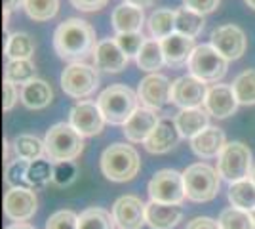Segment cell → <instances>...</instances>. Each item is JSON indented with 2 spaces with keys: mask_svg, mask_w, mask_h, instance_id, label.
I'll return each instance as SVG.
<instances>
[{
  "mask_svg": "<svg viewBox=\"0 0 255 229\" xmlns=\"http://www.w3.org/2000/svg\"><path fill=\"white\" fill-rule=\"evenodd\" d=\"M96 29L80 17H69L53 33V50L65 61L80 63L96 50Z\"/></svg>",
  "mask_w": 255,
  "mask_h": 229,
  "instance_id": "1",
  "label": "cell"
},
{
  "mask_svg": "<svg viewBox=\"0 0 255 229\" xmlns=\"http://www.w3.org/2000/svg\"><path fill=\"white\" fill-rule=\"evenodd\" d=\"M137 94L131 88L124 86V84H111L97 98V105L101 109V115H103L105 122H109V124H122V126L137 111Z\"/></svg>",
  "mask_w": 255,
  "mask_h": 229,
  "instance_id": "2",
  "label": "cell"
},
{
  "mask_svg": "<svg viewBox=\"0 0 255 229\" xmlns=\"http://www.w3.org/2000/svg\"><path fill=\"white\" fill-rule=\"evenodd\" d=\"M141 168L137 151L126 143H113L101 155V172L107 180L124 184L137 176Z\"/></svg>",
  "mask_w": 255,
  "mask_h": 229,
  "instance_id": "3",
  "label": "cell"
},
{
  "mask_svg": "<svg viewBox=\"0 0 255 229\" xmlns=\"http://www.w3.org/2000/svg\"><path fill=\"white\" fill-rule=\"evenodd\" d=\"M44 147L48 161H52L53 164L75 161L84 151V138L69 122H57L46 132Z\"/></svg>",
  "mask_w": 255,
  "mask_h": 229,
  "instance_id": "4",
  "label": "cell"
},
{
  "mask_svg": "<svg viewBox=\"0 0 255 229\" xmlns=\"http://www.w3.org/2000/svg\"><path fill=\"white\" fill-rule=\"evenodd\" d=\"M185 193L187 199L194 203H208L213 201L219 193V174L206 163H196L185 168Z\"/></svg>",
  "mask_w": 255,
  "mask_h": 229,
  "instance_id": "5",
  "label": "cell"
},
{
  "mask_svg": "<svg viewBox=\"0 0 255 229\" xmlns=\"http://www.w3.org/2000/svg\"><path fill=\"white\" fill-rule=\"evenodd\" d=\"M252 151L242 142H231L225 145L221 155L217 157V174L229 184L248 180L252 174Z\"/></svg>",
  "mask_w": 255,
  "mask_h": 229,
  "instance_id": "6",
  "label": "cell"
},
{
  "mask_svg": "<svg viewBox=\"0 0 255 229\" xmlns=\"http://www.w3.org/2000/svg\"><path fill=\"white\" fill-rule=\"evenodd\" d=\"M189 71L202 82H219L229 69V59L221 55L212 44H200L194 48L189 59Z\"/></svg>",
  "mask_w": 255,
  "mask_h": 229,
  "instance_id": "7",
  "label": "cell"
},
{
  "mask_svg": "<svg viewBox=\"0 0 255 229\" xmlns=\"http://www.w3.org/2000/svg\"><path fill=\"white\" fill-rule=\"evenodd\" d=\"M149 197L150 201L162 205H181L187 197L183 172H177L173 168L158 170L149 182Z\"/></svg>",
  "mask_w": 255,
  "mask_h": 229,
  "instance_id": "8",
  "label": "cell"
},
{
  "mask_svg": "<svg viewBox=\"0 0 255 229\" xmlns=\"http://www.w3.org/2000/svg\"><path fill=\"white\" fill-rule=\"evenodd\" d=\"M99 86V75L97 69L86 63H71L61 73V90L67 96L76 99L88 98L96 92Z\"/></svg>",
  "mask_w": 255,
  "mask_h": 229,
  "instance_id": "9",
  "label": "cell"
},
{
  "mask_svg": "<svg viewBox=\"0 0 255 229\" xmlns=\"http://www.w3.org/2000/svg\"><path fill=\"white\" fill-rule=\"evenodd\" d=\"M208 96V86L206 82L198 80L196 76L185 75L179 76L171 82L170 101L181 109H196L202 107Z\"/></svg>",
  "mask_w": 255,
  "mask_h": 229,
  "instance_id": "10",
  "label": "cell"
},
{
  "mask_svg": "<svg viewBox=\"0 0 255 229\" xmlns=\"http://www.w3.org/2000/svg\"><path fill=\"white\" fill-rule=\"evenodd\" d=\"M38 199L34 189L29 187H10L4 195V216L13 224L27 222L36 214Z\"/></svg>",
  "mask_w": 255,
  "mask_h": 229,
  "instance_id": "11",
  "label": "cell"
},
{
  "mask_svg": "<svg viewBox=\"0 0 255 229\" xmlns=\"http://www.w3.org/2000/svg\"><path fill=\"white\" fill-rule=\"evenodd\" d=\"M69 124L82 138L97 136L105 126V119L101 115L99 105L94 101H78L69 113Z\"/></svg>",
  "mask_w": 255,
  "mask_h": 229,
  "instance_id": "12",
  "label": "cell"
},
{
  "mask_svg": "<svg viewBox=\"0 0 255 229\" xmlns=\"http://www.w3.org/2000/svg\"><path fill=\"white\" fill-rule=\"evenodd\" d=\"M170 94L171 82L168 80V76L160 75V73H152L139 82L137 98L143 107H149L152 111L162 109L170 101Z\"/></svg>",
  "mask_w": 255,
  "mask_h": 229,
  "instance_id": "13",
  "label": "cell"
},
{
  "mask_svg": "<svg viewBox=\"0 0 255 229\" xmlns=\"http://www.w3.org/2000/svg\"><path fill=\"white\" fill-rule=\"evenodd\" d=\"M210 44L229 61H234L240 59L246 52V34L236 25H221L213 29Z\"/></svg>",
  "mask_w": 255,
  "mask_h": 229,
  "instance_id": "14",
  "label": "cell"
},
{
  "mask_svg": "<svg viewBox=\"0 0 255 229\" xmlns=\"http://www.w3.org/2000/svg\"><path fill=\"white\" fill-rule=\"evenodd\" d=\"M145 210L147 205L139 197L124 195L113 205V218L118 229H141L147 224Z\"/></svg>",
  "mask_w": 255,
  "mask_h": 229,
  "instance_id": "15",
  "label": "cell"
},
{
  "mask_svg": "<svg viewBox=\"0 0 255 229\" xmlns=\"http://www.w3.org/2000/svg\"><path fill=\"white\" fill-rule=\"evenodd\" d=\"M238 99L234 96L233 86L229 84H213L208 88V96L204 101V109L208 111L215 119H227L236 113L238 107Z\"/></svg>",
  "mask_w": 255,
  "mask_h": 229,
  "instance_id": "16",
  "label": "cell"
},
{
  "mask_svg": "<svg viewBox=\"0 0 255 229\" xmlns=\"http://www.w3.org/2000/svg\"><path fill=\"white\" fill-rule=\"evenodd\" d=\"M160 122L156 111L149 109V107H137V111L128 119V122L122 126V132L126 136L128 142L131 143H145L152 130L156 128Z\"/></svg>",
  "mask_w": 255,
  "mask_h": 229,
  "instance_id": "17",
  "label": "cell"
},
{
  "mask_svg": "<svg viewBox=\"0 0 255 229\" xmlns=\"http://www.w3.org/2000/svg\"><path fill=\"white\" fill-rule=\"evenodd\" d=\"M128 57L122 48L117 44L115 38H105L101 42H97L94 50V63L96 69L105 71V73H120L128 65Z\"/></svg>",
  "mask_w": 255,
  "mask_h": 229,
  "instance_id": "18",
  "label": "cell"
},
{
  "mask_svg": "<svg viewBox=\"0 0 255 229\" xmlns=\"http://www.w3.org/2000/svg\"><path fill=\"white\" fill-rule=\"evenodd\" d=\"M160 44H162L166 65L170 67H181L185 65V63H189L192 52L196 48L194 46V38L179 33H173L170 36H166L164 40H160Z\"/></svg>",
  "mask_w": 255,
  "mask_h": 229,
  "instance_id": "19",
  "label": "cell"
},
{
  "mask_svg": "<svg viewBox=\"0 0 255 229\" xmlns=\"http://www.w3.org/2000/svg\"><path fill=\"white\" fill-rule=\"evenodd\" d=\"M179 130L175 126V120L171 119H160L156 128L152 130L147 142H145V149L152 155H164V153L171 151L177 142H179Z\"/></svg>",
  "mask_w": 255,
  "mask_h": 229,
  "instance_id": "20",
  "label": "cell"
},
{
  "mask_svg": "<svg viewBox=\"0 0 255 229\" xmlns=\"http://www.w3.org/2000/svg\"><path fill=\"white\" fill-rule=\"evenodd\" d=\"M227 145L225 132L217 126H208L198 136H194L191 140V149L194 155H198L200 159H215L219 157L221 151Z\"/></svg>",
  "mask_w": 255,
  "mask_h": 229,
  "instance_id": "21",
  "label": "cell"
},
{
  "mask_svg": "<svg viewBox=\"0 0 255 229\" xmlns=\"http://www.w3.org/2000/svg\"><path fill=\"white\" fill-rule=\"evenodd\" d=\"M181 218H183L181 205H162L154 201L147 203L145 220L150 229H171L179 224Z\"/></svg>",
  "mask_w": 255,
  "mask_h": 229,
  "instance_id": "22",
  "label": "cell"
},
{
  "mask_svg": "<svg viewBox=\"0 0 255 229\" xmlns=\"http://www.w3.org/2000/svg\"><path fill=\"white\" fill-rule=\"evenodd\" d=\"M208 111L202 107H196V109H181L175 115V126L179 130L181 138H189L192 140L194 136H198L202 130H206L210 124H208Z\"/></svg>",
  "mask_w": 255,
  "mask_h": 229,
  "instance_id": "23",
  "label": "cell"
},
{
  "mask_svg": "<svg viewBox=\"0 0 255 229\" xmlns=\"http://www.w3.org/2000/svg\"><path fill=\"white\" fill-rule=\"evenodd\" d=\"M145 21L143 8L131 4H120L113 11V27L117 33H141V27Z\"/></svg>",
  "mask_w": 255,
  "mask_h": 229,
  "instance_id": "24",
  "label": "cell"
},
{
  "mask_svg": "<svg viewBox=\"0 0 255 229\" xmlns=\"http://www.w3.org/2000/svg\"><path fill=\"white\" fill-rule=\"evenodd\" d=\"M53 90L52 86L42 80V78H34L29 84L21 86V103L27 109H44L52 103Z\"/></svg>",
  "mask_w": 255,
  "mask_h": 229,
  "instance_id": "25",
  "label": "cell"
},
{
  "mask_svg": "<svg viewBox=\"0 0 255 229\" xmlns=\"http://www.w3.org/2000/svg\"><path fill=\"white\" fill-rule=\"evenodd\" d=\"M13 153H15V159H21V161H38L42 159V155L46 153V147H44V142L38 140L36 136L32 134H19L13 138Z\"/></svg>",
  "mask_w": 255,
  "mask_h": 229,
  "instance_id": "26",
  "label": "cell"
},
{
  "mask_svg": "<svg viewBox=\"0 0 255 229\" xmlns=\"http://www.w3.org/2000/svg\"><path fill=\"white\" fill-rule=\"evenodd\" d=\"M137 67L141 71H147V73H156L160 67L166 63L164 59V52H162V44L156 38H149L147 42L143 44L141 52L135 57Z\"/></svg>",
  "mask_w": 255,
  "mask_h": 229,
  "instance_id": "27",
  "label": "cell"
},
{
  "mask_svg": "<svg viewBox=\"0 0 255 229\" xmlns=\"http://www.w3.org/2000/svg\"><path fill=\"white\" fill-rule=\"evenodd\" d=\"M229 201L231 205L246 212H254L255 210V184L248 178L242 182L231 184L229 187Z\"/></svg>",
  "mask_w": 255,
  "mask_h": 229,
  "instance_id": "28",
  "label": "cell"
},
{
  "mask_svg": "<svg viewBox=\"0 0 255 229\" xmlns=\"http://www.w3.org/2000/svg\"><path fill=\"white\" fill-rule=\"evenodd\" d=\"M147 25H149V33L152 38L164 40L166 36L175 33V11L171 10L152 11Z\"/></svg>",
  "mask_w": 255,
  "mask_h": 229,
  "instance_id": "29",
  "label": "cell"
},
{
  "mask_svg": "<svg viewBox=\"0 0 255 229\" xmlns=\"http://www.w3.org/2000/svg\"><path fill=\"white\" fill-rule=\"evenodd\" d=\"M32 52H34V42H32L31 34L11 33L6 38L4 54L10 61H13V59H31Z\"/></svg>",
  "mask_w": 255,
  "mask_h": 229,
  "instance_id": "30",
  "label": "cell"
},
{
  "mask_svg": "<svg viewBox=\"0 0 255 229\" xmlns=\"http://www.w3.org/2000/svg\"><path fill=\"white\" fill-rule=\"evenodd\" d=\"M204 23H206L204 21V15L189 10V8L175 10V33L194 38L196 34L202 33Z\"/></svg>",
  "mask_w": 255,
  "mask_h": 229,
  "instance_id": "31",
  "label": "cell"
},
{
  "mask_svg": "<svg viewBox=\"0 0 255 229\" xmlns=\"http://www.w3.org/2000/svg\"><path fill=\"white\" fill-rule=\"evenodd\" d=\"M233 92L240 105H255V71L246 69L233 80Z\"/></svg>",
  "mask_w": 255,
  "mask_h": 229,
  "instance_id": "32",
  "label": "cell"
},
{
  "mask_svg": "<svg viewBox=\"0 0 255 229\" xmlns=\"http://www.w3.org/2000/svg\"><path fill=\"white\" fill-rule=\"evenodd\" d=\"M34 63L31 59H13L8 61V65L4 69V80H8L11 84H29L31 80H34Z\"/></svg>",
  "mask_w": 255,
  "mask_h": 229,
  "instance_id": "33",
  "label": "cell"
},
{
  "mask_svg": "<svg viewBox=\"0 0 255 229\" xmlns=\"http://www.w3.org/2000/svg\"><path fill=\"white\" fill-rule=\"evenodd\" d=\"M115 218L105 208H88L78 216V229H115Z\"/></svg>",
  "mask_w": 255,
  "mask_h": 229,
  "instance_id": "34",
  "label": "cell"
},
{
  "mask_svg": "<svg viewBox=\"0 0 255 229\" xmlns=\"http://www.w3.org/2000/svg\"><path fill=\"white\" fill-rule=\"evenodd\" d=\"M23 10L32 21H50L57 15L59 0H23Z\"/></svg>",
  "mask_w": 255,
  "mask_h": 229,
  "instance_id": "35",
  "label": "cell"
},
{
  "mask_svg": "<svg viewBox=\"0 0 255 229\" xmlns=\"http://www.w3.org/2000/svg\"><path fill=\"white\" fill-rule=\"evenodd\" d=\"M219 226L221 229H255L252 212H246L236 207L225 208L219 214Z\"/></svg>",
  "mask_w": 255,
  "mask_h": 229,
  "instance_id": "36",
  "label": "cell"
},
{
  "mask_svg": "<svg viewBox=\"0 0 255 229\" xmlns=\"http://www.w3.org/2000/svg\"><path fill=\"white\" fill-rule=\"evenodd\" d=\"M50 182H53V164L44 159L32 161L27 170V186L31 189H42Z\"/></svg>",
  "mask_w": 255,
  "mask_h": 229,
  "instance_id": "37",
  "label": "cell"
},
{
  "mask_svg": "<svg viewBox=\"0 0 255 229\" xmlns=\"http://www.w3.org/2000/svg\"><path fill=\"white\" fill-rule=\"evenodd\" d=\"M29 161L15 159L10 161L4 172V182L10 187H29L27 186V170H29ZM31 189V187H29Z\"/></svg>",
  "mask_w": 255,
  "mask_h": 229,
  "instance_id": "38",
  "label": "cell"
},
{
  "mask_svg": "<svg viewBox=\"0 0 255 229\" xmlns=\"http://www.w3.org/2000/svg\"><path fill=\"white\" fill-rule=\"evenodd\" d=\"M115 40L128 57H137L143 44L147 42V38L141 33H120L115 36Z\"/></svg>",
  "mask_w": 255,
  "mask_h": 229,
  "instance_id": "39",
  "label": "cell"
},
{
  "mask_svg": "<svg viewBox=\"0 0 255 229\" xmlns=\"http://www.w3.org/2000/svg\"><path fill=\"white\" fill-rule=\"evenodd\" d=\"M78 178V166L73 161L53 164V184L57 187H69Z\"/></svg>",
  "mask_w": 255,
  "mask_h": 229,
  "instance_id": "40",
  "label": "cell"
},
{
  "mask_svg": "<svg viewBox=\"0 0 255 229\" xmlns=\"http://www.w3.org/2000/svg\"><path fill=\"white\" fill-rule=\"evenodd\" d=\"M46 229H78V216L73 210H57L48 218Z\"/></svg>",
  "mask_w": 255,
  "mask_h": 229,
  "instance_id": "41",
  "label": "cell"
},
{
  "mask_svg": "<svg viewBox=\"0 0 255 229\" xmlns=\"http://www.w3.org/2000/svg\"><path fill=\"white\" fill-rule=\"evenodd\" d=\"M183 4L185 8L204 15V13H212L213 10H217L219 0H183Z\"/></svg>",
  "mask_w": 255,
  "mask_h": 229,
  "instance_id": "42",
  "label": "cell"
},
{
  "mask_svg": "<svg viewBox=\"0 0 255 229\" xmlns=\"http://www.w3.org/2000/svg\"><path fill=\"white\" fill-rule=\"evenodd\" d=\"M73 4V8L80 11H97L105 8L109 0H69Z\"/></svg>",
  "mask_w": 255,
  "mask_h": 229,
  "instance_id": "43",
  "label": "cell"
},
{
  "mask_svg": "<svg viewBox=\"0 0 255 229\" xmlns=\"http://www.w3.org/2000/svg\"><path fill=\"white\" fill-rule=\"evenodd\" d=\"M185 229H221L219 222L208 216H198V218H192Z\"/></svg>",
  "mask_w": 255,
  "mask_h": 229,
  "instance_id": "44",
  "label": "cell"
},
{
  "mask_svg": "<svg viewBox=\"0 0 255 229\" xmlns=\"http://www.w3.org/2000/svg\"><path fill=\"white\" fill-rule=\"evenodd\" d=\"M17 90H15V84H11L8 80H4V101H2V107L4 111H10L13 105H15V101H17Z\"/></svg>",
  "mask_w": 255,
  "mask_h": 229,
  "instance_id": "45",
  "label": "cell"
},
{
  "mask_svg": "<svg viewBox=\"0 0 255 229\" xmlns=\"http://www.w3.org/2000/svg\"><path fill=\"white\" fill-rule=\"evenodd\" d=\"M156 0H124V4H131V6H137V8H147L152 6Z\"/></svg>",
  "mask_w": 255,
  "mask_h": 229,
  "instance_id": "46",
  "label": "cell"
},
{
  "mask_svg": "<svg viewBox=\"0 0 255 229\" xmlns=\"http://www.w3.org/2000/svg\"><path fill=\"white\" fill-rule=\"evenodd\" d=\"M19 4H23V0H4V11H13Z\"/></svg>",
  "mask_w": 255,
  "mask_h": 229,
  "instance_id": "47",
  "label": "cell"
},
{
  "mask_svg": "<svg viewBox=\"0 0 255 229\" xmlns=\"http://www.w3.org/2000/svg\"><path fill=\"white\" fill-rule=\"evenodd\" d=\"M6 229H36V228H32L31 224H25V222H19V224H11V226H8Z\"/></svg>",
  "mask_w": 255,
  "mask_h": 229,
  "instance_id": "48",
  "label": "cell"
},
{
  "mask_svg": "<svg viewBox=\"0 0 255 229\" xmlns=\"http://www.w3.org/2000/svg\"><path fill=\"white\" fill-rule=\"evenodd\" d=\"M244 2L252 8V10H255V0H244Z\"/></svg>",
  "mask_w": 255,
  "mask_h": 229,
  "instance_id": "49",
  "label": "cell"
},
{
  "mask_svg": "<svg viewBox=\"0 0 255 229\" xmlns=\"http://www.w3.org/2000/svg\"><path fill=\"white\" fill-rule=\"evenodd\" d=\"M250 180L255 184V164H254V168H252V174H250Z\"/></svg>",
  "mask_w": 255,
  "mask_h": 229,
  "instance_id": "50",
  "label": "cell"
},
{
  "mask_svg": "<svg viewBox=\"0 0 255 229\" xmlns=\"http://www.w3.org/2000/svg\"><path fill=\"white\" fill-rule=\"evenodd\" d=\"M252 218H254V224H255V210L252 212Z\"/></svg>",
  "mask_w": 255,
  "mask_h": 229,
  "instance_id": "51",
  "label": "cell"
}]
</instances>
